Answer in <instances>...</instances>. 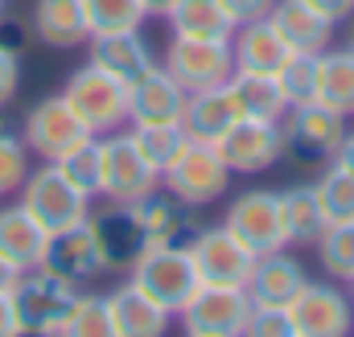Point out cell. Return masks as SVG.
<instances>
[{
  "instance_id": "obj_36",
  "label": "cell",
  "mask_w": 354,
  "mask_h": 337,
  "mask_svg": "<svg viewBox=\"0 0 354 337\" xmlns=\"http://www.w3.org/2000/svg\"><path fill=\"white\" fill-rule=\"evenodd\" d=\"M54 165H58V173L75 189H83L91 202H99V136H87L83 144H75L71 153H62Z\"/></svg>"
},
{
  "instance_id": "obj_8",
  "label": "cell",
  "mask_w": 354,
  "mask_h": 337,
  "mask_svg": "<svg viewBox=\"0 0 354 337\" xmlns=\"http://www.w3.org/2000/svg\"><path fill=\"white\" fill-rule=\"evenodd\" d=\"M185 247H189V259H194L202 284H227V288H248L252 267H256V259H260L227 222L198 227Z\"/></svg>"
},
{
  "instance_id": "obj_19",
  "label": "cell",
  "mask_w": 354,
  "mask_h": 337,
  "mask_svg": "<svg viewBox=\"0 0 354 337\" xmlns=\"http://www.w3.org/2000/svg\"><path fill=\"white\" fill-rule=\"evenodd\" d=\"M29 33L50 50H79L91 41L83 0H33Z\"/></svg>"
},
{
  "instance_id": "obj_29",
  "label": "cell",
  "mask_w": 354,
  "mask_h": 337,
  "mask_svg": "<svg viewBox=\"0 0 354 337\" xmlns=\"http://www.w3.org/2000/svg\"><path fill=\"white\" fill-rule=\"evenodd\" d=\"M227 90L239 107V115H256V119H284L288 99L276 83V75H252V70H235L227 79Z\"/></svg>"
},
{
  "instance_id": "obj_34",
  "label": "cell",
  "mask_w": 354,
  "mask_h": 337,
  "mask_svg": "<svg viewBox=\"0 0 354 337\" xmlns=\"http://www.w3.org/2000/svg\"><path fill=\"white\" fill-rule=\"evenodd\" d=\"M313 193L322 202L326 227L330 222H354V177L338 165H326V173L313 181Z\"/></svg>"
},
{
  "instance_id": "obj_20",
  "label": "cell",
  "mask_w": 354,
  "mask_h": 337,
  "mask_svg": "<svg viewBox=\"0 0 354 337\" xmlns=\"http://www.w3.org/2000/svg\"><path fill=\"white\" fill-rule=\"evenodd\" d=\"M305 280H309L305 263L292 255V247H280V251H268L256 259L248 296H252V305H292V296L305 288Z\"/></svg>"
},
{
  "instance_id": "obj_47",
  "label": "cell",
  "mask_w": 354,
  "mask_h": 337,
  "mask_svg": "<svg viewBox=\"0 0 354 337\" xmlns=\"http://www.w3.org/2000/svg\"><path fill=\"white\" fill-rule=\"evenodd\" d=\"M351 21H354V17H351ZM346 46H351V50H354V25H351V37H346Z\"/></svg>"
},
{
  "instance_id": "obj_5",
  "label": "cell",
  "mask_w": 354,
  "mask_h": 337,
  "mask_svg": "<svg viewBox=\"0 0 354 337\" xmlns=\"http://www.w3.org/2000/svg\"><path fill=\"white\" fill-rule=\"evenodd\" d=\"M128 280H132L149 300H157L165 313H174V317H177V309L198 292V284H202L185 243H174V247H149V251L132 263Z\"/></svg>"
},
{
  "instance_id": "obj_1",
  "label": "cell",
  "mask_w": 354,
  "mask_h": 337,
  "mask_svg": "<svg viewBox=\"0 0 354 337\" xmlns=\"http://www.w3.org/2000/svg\"><path fill=\"white\" fill-rule=\"evenodd\" d=\"M231 177L235 173L227 168V161L218 157V148L210 140H194L189 136L181 144V153L161 168V189H169L174 198H181L194 210H206V206L227 198Z\"/></svg>"
},
{
  "instance_id": "obj_3",
  "label": "cell",
  "mask_w": 354,
  "mask_h": 337,
  "mask_svg": "<svg viewBox=\"0 0 354 337\" xmlns=\"http://www.w3.org/2000/svg\"><path fill=\"white\" fill-rule=\"evenodd\" d=\"M79 296V284L62 280L50 267H25L17 288H12V305L21 317V334H62L66 313Z\"/></svg>"
},
{
  "instance_id": "obj_24",
  "label": "cell",
  "mask_w": 354,
  "mask_h": 337,
  "mask_svg": "<svg viewBox=\"0 0 354 337\" xmlns=\"http://www.w3.org/2000/svg\"><path fill=\"white\" fill-rule=\"evenodd\" d=\"M288 41L276 33V25L260 17V21H248L231 33V58H235V70H252V75H276L284 62H288Z\"/></svg>"
},
{
  "instance_id": "obj_43",
  "label": "cell",
  "mask_w": 354,
  "mask_h": 337,
  "mask_svg": "<svg viewBox=\"0 0 354 337\" xmlns=\"http://www.w3.org/2000/svg\"><path fill=\"white\" fill-rule=\"evenodd\" d=\"M21 334V317H17V305H12V292H0V337Z\"/></svg>"
},
{
  "instance_id": "obj_28",
  "label": "cell",
  "mask_w": 354,
  "mask_h": 337,
  "mask_svg": "<svg viewBox=\"0 0 354 337\" xmlns=\"http://www.w3.org/2000/svg\"><path fill=\"white\" fill-rule=\"evenodd\" d=\"M313 99L351 115L354 119V50L342 46V50H322L317 54V83H313Z\"/></svg>"
},
{
  "instance_id": "obj_21",
  "label": "cell",
  "mask_w": 354,
  "mask_h": 337,
  "mask_svg": "<svg viewBox=\"0 0 354 337\" xmlns=\"http://www.w3.org/2000/svg\"><path fill=\"white\" fill-rule=\"evenodd\" d=\"M268 21H272L276 33L288 41V50H301V54H322V50H330L334 29H338L330 17H322V12H317L313 4H305V0H272Z\"/></svg>"
},
{
  "instance_id": "obj_31",
  "label": "cell",
  "mask_w": 354,
  "mask_h": 337,
  "mask_svg": "<svg viewBox=\"0 0 354 337\" xmlns=\"http://www.w3.org/2000/svg\"><path fill=\"white\" fill-rule=\"evenodd\" d=\"M29 144H25V132L12 115H4L0 107V198H12L21 189V181L29 177Z\"/></svg>"
},
{
  "instance_id": "obj_27",
  "label": "cell",
  "mask_w": 354,
  "mask_h": 337,
  "mask_svg": "<svg viewBox=\"0 0 354 337\" xmlns=\"http://www.w3.org/2000/svg\"><path fill=\"white\" fill-rule=\"evenodd\" d=\"M280 222H284V243L292 251L317 243V235L326 231V214H322V202H317L313 185L280 189Z\"/></svg>"
},
{
  "instance_id": "obj_25",
  "label": "cell",
  "mask_w": 354,
  "mask_h": 337,
  "mask_svg": "<svg viewBox=\"0 0 354 337\" xmlns=\"http://www.w3.org/2000/svg\"><path fill=\"white\" fill-rule=\"evenodd\" d=\"M46 243H50V231L21 206H0V255L12 259L21 271L25 267H37L41 255H46Z\"/></svg>"
},
{
  "instance_id": "obj_23",
  "label": "cell",
  "mask_w": 354,
  "mask_h": 337,
  "mask_svg": "<svg viewBox=\"0 0 354 337\" xmlns=\"http://www.w3.org/2000/svg\"><path fill=\"white\" fill-rule=\"evenodd\" d=\"M107 305H111L115 337H161L174 325V313H165L157 300H149L132 280H124L115 292H107Z\"/></svg>"
},
{
  "instance_id": "obj_11",
  "label": "cell",
  "mask_w": 354,
  "mask_h": 337,
  "mask_svg": "<svg viewBox=\"0 0 354 337\" xmlns=\"http://www.w3.org/2000/svg\"><path fill=\"white\" fill-rule=\"evenodd\" d=\"M218 148V157L227 161L231 173H264L272 168L276 161L288 157L284 148V128L280 119H256V115H239L218 140H210Z\"/></svg>"
},
{
  "instance_id": "obj_14",
  "label": "cell",
  "mask_w": 354,
  "mask_h": 337,
  "mask_svg": "<svg viewBox=\"0 0 354 337\" xmlns=\"http://www.w3.org/2000/svg\"><path fill=\"white\" fill-rule=\"evenodd\" d=\"M161 66H165L185 90L223 86L235 75L231 41H210V37H169L165 54H161Z\"/></svg>"
},
{
  "instance_id": "obj_6",
  "label": "cell",
  "mask_w": 354,
  "mask_h": 337,
  "mask_svg": "<svg viewBox=\"0 0 354 337\" xmlns=\"http://www.w3.org/2000/svg\"><path fill=\"white\" fill-rule=\"evenodd\" d=\"M280 128H284L288 157H297L305 165H330L334 153H338V144H342V136L351 132V115H342V111L309 99V103L288 107L284 119H280Z\"/></svg>"
},
{
  "instance_id": "obj_13",
  "label": "cell",
  "mask_w": 354,
  "mask_h": 337,
  "mask_svg": "<svg viewBox=\"0 0 354 337\" xmlns=\"http://www.w3.org/2000/svg\"><path fill=\"white\" fill-rule=\"evenodd\" d=\"M91 231L103 251L107 271H132V263L149 251V231L136 214V202H103L99 210L91 206Z\"/></svg>"
},
{
  "instance_id": "obj_9",
  "label": "cell",
  "mask_w": 354,
  "mask_h": 337,
  "mask_svg": "<svg viewBox=\"0 0 354 337\" xmlns=\"http://www.w3.org/2000/svg\"><path fill=\"white\" fill-rule=\"evenodd\" d=\"M252 296L248 288L227 284H198V292L177 309V325L189 337H239L248 329Z\"/></svg>"
},
{
  "instance_id": "obj_35",
  "label": "cell",
  "mask_w": 354,
  "mask_h": 337,
  "mask_svg": "<svg viewBox=\"0 0 354 337\" xmlns=\"http://www.w3.org/2000/svg\"><path fill=\"white\" fill-rule=\"evenodd\" d=\"M66 337H115L111 329V305L103 292H79L71 313H66V325H62Z\"/></svg>"
},
{
  "instance_id": "obj_39",
  "label": "cell",
  "mask_w": 354,
  "mask_h": 337,
  "mask_svg": "<svg viewBox=\"0 0 354 337\" xmlns=\"http://www.w3.org/2000/svg\"><path fill=\"white\" fill-rule=\"evenodd\" d=\"M243 334L256 337H292V317L288 305H252L248 313V329Z\"/></svg>"
},
{
  "instance_id": "obj_49",
  "label": "cell",
  "mask_w": 354,
  "mask_h": 337,
  "mask_svg": "<svg viewBox=\"0 0 354 337\" xmlns=\"http://www.w3.org/2000/svg\"><path fill=\"white\" fill-rule=\"evenodd\" d=\"M4 8H8V0H0V17H4Z\"/></svg>"
},
{
  "instance_id": "obj_42",
  "label": "cell",
  "mask_w": 354,
  "mask_h": 337,
  "mask_svg": "<svg viewBox=\"0 0 354 337\" xmlns=\"http://www.w3.org/2000/svg\"><path fill=\"white\" fill-rule=\"evenodd\" d=\"M305 4H313L322 17H330L334 25H342V21H351L354 17V0H305Z\"/></svg>"
},
{
  "instance_id": "obj_45",
  "label": "cell",
  "mask_w": 354,
  "mask_h": 337,
  "mask_svg": "<svg viewBox=\"0 0 354 337\" xmlns=\"http://www.w3.org/2000/svg\"><path fill=\"white\" fill-rule=\"evenodd\" d=\"M17 280H21V267H17L12 259H4V255H0V292H12V288H17Z\"/></svg>"
},
{
  "instance_id": "obj_37",
  "label": "cell",
  "mask_w": 354,
  "mask_h": 337,
  "mask_svg": "<svg viewBox=\"0 0 354 337\" xmlns=\"http://www.w3.org/2000/svg\"><path fill=\"white\" fill-rule=\"evenodd\" d=\"M91 37L95 33H115V29H140L149 17L140 8V0H83Z\"/></svg>"
},
{
  "instance_id": "obj_41",
  "label": "cell",
  "mask_w": 354,
  "mask_h": 337,
  "mask_svg": "<svg viewBox=\"0 0 354 337\" xmlns=\"http://www.w3.org/2000/svg\"><path fill=\"white\" fill-rule=\"evenodd\" d=\"M218 4H223V12L235 21V29H239V25H248V21L268 17V8H272V0H218Z\"/></svg>"
},
{
  "instance_id": "obj_10",
  "label": "cell",
  "mask_w": 354,
  "mask_h": 337,
  "mask_svg": "<svg viewBox=\"0 0 354 337\" xmlns=\"http://www.w3.org/2000/svg\"><path fill=\"white\" fill-rule=\"evenodd\" d=\"M292 337H342L354 334V300L338 280H305L288 305Z\"/></svg>"
},
{
  "instance_id": "obj_17",
  "label": "cell",
  "mask_w": 354,
  "mask_h": 337,
  "mask_svg": "<svg viewBox=\"0 0 354 337\" xmlns=\"http://www.w3.org/2000/svg\"><path fill=\"white\" fill-rule=\"evenodd\" d=\"M41 267L58 271L62 280H71L79 288L91 284V280H99L107 271V263H103V251L95 243L91 222H75L66 231H54L50 243H46V255H41Z\"/></svg>"
},
{
  "instance_id": "obj_2",
  "label": "cell",
  "mask_w": 354,
  "mask_h": 337,
  "mask_svg": "<svg viewBox=\"0 0 354 337\" xmlns=\"http://www.w3.org/2000/svg\"><path fill=\"white\" fill-rule=\"evenodd\" d=\"M62 95L75 107V115L87 124L91 136H111V132L128 128V86L115 75H107L103 66L83 62L79 70H71Z\"/></svg>"
},
{
  "instance_id": "obj_15",
  "label": "cell",
  "mask_w": 354,
  "mask_h": 337,
  "mask_svg": "<svg viewBox=\"0 0 354 337\" xmlns=\"http://www.w3.org/2000/svg\"><path fill=\"white\" fill-rule=\"evenodd\" d=\"M223 222L256 255L288 247L284 243V222H280V189H243V193H235Z\"/></svg>"
},
{
  "instance_id": "obj_12",
  "label": "cell",
  "mask_w": 354,
  "mask_h": 337,
  "mask_svg": "<svg viewBox=\"0 0 354 337\" xmlns=\"http://www.w3.org/2000/svg\"><path fill=\"white\" fill-rule=\"evenodd\" d=\"M21 132H25V144H29V153H33L37 161H58L62 153H71L75 144H83L91 136L87 124L75 115V107L66 103L62 90L37 99V103L25 111Z\"/></svg>"
},
{
  "instance_id": "obj_46",
  "label": "cell",
  "mask_w": 354,
  "mask_h": 337,
  "mask_svg": "<svg viewBox=\"0 0 354 337\" xmlns=\"http://www.w3.org/2000/svg\"><path fill=\"white\" fill-rule=\"evenodd\" d=\"M140 8H145V17H161V21H165L177 8V0H140Z\"/></svg>"
},
{
  "instance_id": "obj_26",
  "label": "cell",
  "mask_w": 354,
  "mask_h": 337,
  "mask_svg": "<svg viewBox=\"0 0 354 337\" xmlns=\"http://www.w3.org/2000/svg\"><path fill=\"white\" fill-rule=\"evenodd\" d=\"M235 119H239V107H235L231 90L223 83V86H206V90H189L181 128H185V136H194V140H218Z\"/></svg>"
},
{
  "instance_id": "obj_4",
  "label": "cell",
  "mask_w": 354,
  "mask_h": 337,
  "mask_svg": "<svg viewBox=\"0 0 354 337\" xmlns=\"http://www.w3.org/2000/svg\"><path fill=\"white\" fill-rule=\"evenodd\" d=\"M17 202H21L50 235L91 218V198L83 189H75V185L58 173L54 161H41L37 168H29V177H25L21 189H17Z\"/></svg>"
},
{
  "instance_id": "obj_16",
  "label": "cell",
  "mask_w": 354,
  "mask_h": 337,
  "mask_svg": "<svg viewBox=\"0 0 354 337\" xmlns=\"http://www.w3.org/2000/svg\"><path fill=\"white\" fill-rule=\"evenodd\" d=\"M87 62L103 66L107 75H115L124 86L140 83L149 70L161 66L157 50L149 46V37L140 29H115V33H95L87 41Z\"/></svg>"
},
{
  "instance_id": "obj_48",
  "label": "cell",
  "mask_w": 354,
  "mask_h": 337,
  "mask_svg": "<svg viewBox=\"0 0 354 337\" xmlns=\"http://www.w3.org/2000/svg\"><path fill=\"white\" fill-rule=\"evenodd\" d=\"M346 284H351V300H354V276H351V280H346Z\"/></svg>"
},
{
  "instance_id": "obj_44",
  "label": "cell",
  "mask_w": 354,
  "mask_h": 337,
  "mask_svg": "<svg viewBox=\"0 0 354 337\" xmlns=\"http://www.w3.org/2000/svg\"><path fill=\"white\" fill-rule=\"evenodd\" d=\"M330 165L346 168V173L354 177V128L346 132V136H342V144H338V153H334V161H330Z\"/></svg>"
},
{
  "instance_id": "obj_22",
  "label": "cell",
  "mask_w": 354,
  "mask_h": 337,
  "mask_svg": "<svg viewBox=\"0 0 354 337\" xmlns=\"http://www.w3.org/2000/svg\"><path fill=\"white\" fill-rule=\"evenodd\" d=\"M136 214H140V222H145V231H149V243L153 247H174V243H189L194 239V231H198V222H194V206H185L181 198H174L169 189H153V193H145L140 202H136Z\"/></svg>"
},
{
  "instance_id": "obj_30",
  "label": "cell",
  "mask_w": 354,
  "mask_h": 337,
  "mask_svg": "<svg viewBox=\"0 0 354 337\" xmlns=\"http://www.w3.org/2000/svg\"><path fill=\"white\" fill-rule=\"evenodd\" d=\"M174 37H210V41H231L235 21L223 12L218 0H177V8L165 17Z\"/></svg>"
},
{
  "instance_id": "obj_33",
  "label": "cell",
  "mask_w": 354,
  "mask_h": 337,
  "mask_svg": "<svg viewBox=\"0 0 354 337\" xmlns=\"http://www.w3.org/2000/svg\"><path fill=\"white\" fill-rule=\"evenodd\" d=\"M313 251H317V263H322V271L330 280H342L346 284L354 276V222H330L317 235Z\"/></svg>"
},
{
  "instance_id": "obj_18",
  "label": "cell",
  "mask_w": 354,
  "mask_h": 337,
  "mask_svg": "<svg viewBox=\"0 0 354 337\" xmlns=\"http://www.w3.org/2000/svg\"><path fill=\"white\" fill-rule=\"evenodd\" d=\"M189 90L165 66L149 70L140 83L128 86V124H181Z\"/></svg>"
},
{
  "instance_id": "obj_32",
  "label": "cell",
  "mask_w": 354,
  "mask_h": 337,
  "mask_svg": "<svg viewBox=\"0 0 354 337\" xmlns=\"http://www.w3.org/2000/svg\"><path fill=\"white\" fill-rule=\"evenodd\" d=\"M128 136H132V144L140 148V157L157 168V173L169 165L177 153H181V144L189 140L181 124H128Z\"/></svg>"
},
{
  "instance_id": "obj_7",
  "label": "cell",
  "mask_w": 354,
  "mask_h": 337,
  "mask_svg": "<svg viewBox=\"0 0 354 337\" xmlns=\"http://www.w3.org/2000/svg\"><path fill=\"white\" fill-rule=\"evenodd\" d=\"M161 185V173L140 157L128 128L99 136V202H140Z\"/></svg>"
},
{
  "instance_id": "obj_40",
  "label": "cell",
  "mask_w": 354,
  "mask_h": 337,
  "mask_svg": "<svg viewBox=\"0 0 354 337\" xmlns=\"http://www.w3.org/2000/svg\"><path fill=\"white\" fill-rule=\"evenodd\" d=\"M21 90V54L0 41V107H8Z\"/></svg>"
},
{
  "instance_id": "obj_38",
  "label": "cell",
  "mask_w": 354,
  "mask_h": 337,
  "mask_svg": "<svg viewBox=\"0 0 354 337\" xmlns=\"http://www.w3.org/2000/svg\"><path fill=\"white\" fill-rule=\"evenodd\" d=\"M276 83H280V90H284L288 107L309 103V99H313V83H317V54H301V50H292L288 62L276 70Z\"/></svg>"
}]
</instances>
